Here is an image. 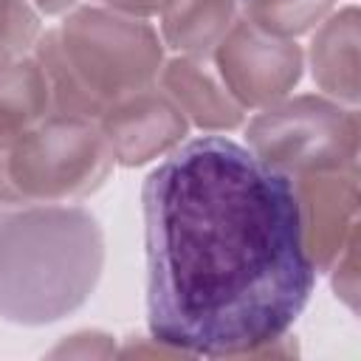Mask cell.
<instances>
[{"label": "cell", "mask_w": 361, "mask_h": 361, "mask_svg": "<svg viewBox=\"0 0 361 361\" xmlns=\"http://www.w3.org/2000/svg\"><path fill=\"white\" fill-rule=\"evenodd\" d=\"M290 180L307 259L316 274H327L358 231V166L310 172Z\"/></svg>", "instance_id": "7"}, {"label": "cell", "mask_w": 361, "mask_h": 361, "mask_svg": "<svg viewBox=\"0 0 361 361\" xmlns=\"http://www.w3.org/2000/svg\"><path fill=\"white\" fill-rule=\"evenodd\" d=\"M31 56L45 76L51 113L99 121L110 104L158 82L164 42L147 20L76 6L39 34Z\"/></svg>", "instance_id": "3"}, {"label": "cell", "mask_w": 361, "mask_h": 361, "mask_svg": "<svg viewBox=\"0 0 361 361\" xmlns=\"http://www.w3.org/2000/svg\"><path fill=\"white\" fill-rule=\"evenodd\" d=\"M113 164L93 118L48 113L28 130L0 138V209L82 200L102 189Z\"/></svg>", "instance_id": "4"}, {"label": "cell", "mask_w": 361, "mask_h": 361, "mask_svg": "<svg viewBox=\"0 0 361 361\" xmlns=\"http://www.w3.org/2000/svg\"><path fill=\"white\" fill-rule=\"evenodd\" d=\"M327 274L333 276L336 296L350 310H358V231L350 237V243L344 245V251L338 254V259Z\"/></svg>", "instance_id": "15"}, {"label": "cell", "mask_w": 361, "mask_h": 361, "mask_svg": "<svg viewBox=\"0 0 361 361\" xmlns=\"http://www.w3.org/2000/svg\"><path fill=\"white\" fill-rule=\"evenodd\" d=\"M113 353H116V347H113L110 336H104L99 330L73 333L59 347L51 350V355H113Z\"/></svg>", "instance_id": "16"}, {"label": "cell", "mask_w": 361, "mask_h": 361, "mask_svg": "<svg viewBox=\"0 0 361 361\" xmlns=\"http://www.w3.org/2000/svg\"><path fill=\"white\" fill-rule=\"evenodd\" d=\"M99 130L121 166H144L169 155L189 135V121L180 107L158 87L135 90L99 116Z\"/></svg>", "instance_id": "8"}, {"label": "cell", "mask_w": 361, "mask_h": 361, "mask_svg": "<svg viewBox=\"0 0 361 361\" xmlns=\"http://www.w3.org/2000/svg\"><path fill=\"white\" fill-rule=\"evenodd\" d=\"M214 71L243 110H262L299 85L305 54L296 39L274 37L237 20L212 51Z\"/></svg>", "instance_id": "6"}, {"label": "cell", "mask_w": 361, "mask_h": 361, "mask_svg": "<svg viewBox=\"0 0 361 361\" xmlns=\"http://www.w3.org/2000/svg\"><path fill=\"white\" fill-rule=\"evenodd\" d=\"M104 271V231L76 203L0 209V319L54 324L79 310Z\"/></svg>", "instance_id": "2"}, {"label": "cell", "mask_w": 361, "mask_h": 361, "mask_svg": "<svg viewBox=\"0 0 361 361\" xmlns=\"http://www.w3.org/2000/svg\"><path fill=\"white\" fill-rule=\"evenodd\" d=\"M358 110L324 93L285 96L245 124V147L288 178L358 166Z\"/></svg>", "instance_id": "5"}, {"label": "cell", "mask_w": 361, "mask_h": 361, "mask_svg": "<svg viewBox=\"0 0 361 361\" xmlns=\"http://www.w3.org/2000/svg\"><path fill=\"white\" fill-rule=\"evenodd\" d=\"M39 34L42 23L31 0H0V65L31 56Z\"/></svg>", "instance_id": "14"}, {"label": "cell", "mask_w": 361, "mask_h": 361, "mask_svg": "<svg viewBox=\"0 0 361 361\" xmlns=\"http://www.w3.org/2000/svg\"><path fill=\"white\" fill-rule=\"evenodd\" d=\"M34 3V8L39 11V14H68L71 8H76V3L79 0H31Z\"/></svg>", "instance_id": "18"}, {"label": "cell", "mask_w": 361, "mask_h": 361, "mask_svg": "<svg viewBox=\"0 0 361 361\" xmlns=\"http://www.w3.org/2000/svg\"><path fill=\"white\" fill-rule=\"evenodd\" d=\"M149 336L183 355L245 358L305 310L293 180L226 135L178 144L141 189Z\"/></svg>", "instance_id": "1"}, {"label": "cell", "mask_w": 361, "mask_h": 361, "mask_svg": "<svg viewBox=\"0 0 361 361\" xmlns=\"http://www.w3.org/2000/svg\"><path fill=\"white\" fill-rule=\"evenodd\" d=\"M158 87L180 107L189 127L206 133H228L243 127L245 110L220 82L217 71L206 65L203 56H172L164 59L158 73Z\"/></svg>", "instance_id": "9"}, {"label": "cell", "mask_w": 361, "mask_h": 361, "mask_svg": "<svg viewBox=\"0 0 361 361\" xmlns=\"http://www.w3.org/2000/svg\"><path fill=\"white\" fill-rule=\"evenodd\" d=\"M51 113L48 85L34 56L0 65V138H11Z\"/></svg>", "instance_id": "12"}, {"label": "cell", "mask_w": 361, "mask_h": 361, "mask_svg": "<svg viewBox=\"0 0 361 361\" xmlns=\"http://www.w3.org/2000/svg\"><path fill=\"white\" fill-rule=\"evenodd\" d=\"M333 6L336 0H237L243 20L285 39L313 31L333 11Z\"/></svg>", "instance_id": "13"}, {"label": "cell", "mask_w": 361, "mask_h": 361, "mask_svg": "<svg viewBox=\"0 0 361 361\" xmlns=\"http://www.w3.org/2000/svg\"><path fill=\"white\" fill-rule=\"evenodd\" d=\"M164 0H93V6H104L110 11L127 14V17H138V20H149L158 17Z\"/></svg>", "instance_id": "17"}, {"label": "cell", "mask_w": 361, "mask_h": 361, "mask_svg": "<svg viewBox=\"0 0 361 361\" xmlns=\"http://www.w3.org/2000/svg\"><path fill=\"white\" fill-rule=\"evenodd\" d=\"M358 39L361 17L355 6L330 11L310 39V73L319 90L341 104H358Z\"/></svg>", "instance_id": "10"}, {"label": "cell", "mask_w": 361, "mask_h": 361, "mask_svg": "<svg viewBox=\"0 0 361 361\" xmlns=\"http://www.w3.org/2000/svg\"><path fill=\"white\" fill-rule=\"evenodd\" d=\"M237 0H164L158 11L161 42L175 54L209 59L237 23Z\"/></svg>", "instance_id": "11"}]
</instances>
